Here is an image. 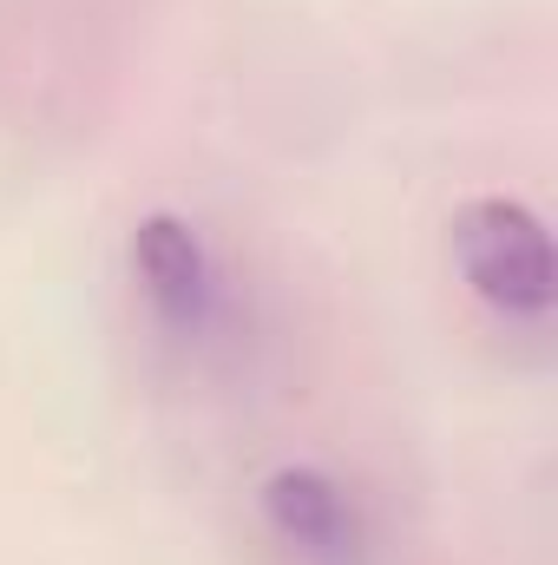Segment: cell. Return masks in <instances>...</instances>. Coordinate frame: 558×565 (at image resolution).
I'll return each instance as SVG.
<instances>
[{
	"label": "cell",
	"mask_w": 558,
	"mask_h": 565,
	"mask_svg": "<svg viewBox=\"0 0 558 565\" xmlns=\"http://www.w3.org/2000/svg\"><path fill=\"white\" fill-rule=\"evenodd\" d=\"M447 250L473 302H486L500 322H519V329L552 322V237L533 204L500 198V191L466 198L447 224Z\"/></svg>",
	"instance_id": "obj_1"
},
{
	"label": "cell",
	"mask_w": 558,
	"mask_h": 565,
	"mask_svg": "<svg viewBox=\"0 0 558 565\" xmlns=\"http://www.w3.org/2000/svg\"><path fill=\"white\" fill-rule=\"evenodd\" d=\"M264 533L296 565H382L375 520L355 500V487L315 460H289L257 487Z\"/></svg>",
	"instance_id": "obj_2"
},
{
	"label": "cell",
	"mask_w": 558,
	"mask_h": 565,
	"mask_svg": "<svg viewBox=\"0 0 558 565\" xmlns=\"http://www.w3.org/2000/svg\"><path fill=\"white\" fill-rule=\"evenodd\" d=\"M126 257H132L144 316L171 342H211L224 329V270H217V257H211V244L197 237L191 217H178V211L139 217Z\"/></svg>",
	"instance_id": "obj_3"
}]
</instances>
